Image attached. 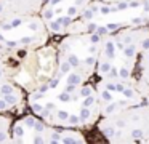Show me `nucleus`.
<instances>
[{"label":"nucleus","instance_id":"obj_2","mask_svg":"<svg viewBox=\"0 0 149 144\" xmlns=\"http://www.w3.org/2000/svg\"><path fill=\"white\" fill-rule=\"evenodd\" d=\"M101 69H103L104 72H107V70H109V64H103V67H101Z\"/></svg>","mask_w":149,"mask_h":144},{"label":"nucleus","instance_id":"obj_1","mask_svg":"<svg viewBox=\"0 0 149 144\" xmlns=\"http://www.w3.org/2000/svg\"><path fill=\"white\" fill-rule=\"evenodd\" d=\"M69 70V64H63V72H68Z\"/></svg>","mask_w":149,"mask_h":144},{"label":"nucleus","instance_id":"obj_3","mask_svg":"<svg viewBox=\"0 0 149 144\" xmlns=\"http://www.w3.org/2000/svg\"><path fill=\"white\" fill-rule=\"evenodd\" d=\"M143 48H149V40L143 42Z\"/></svg>","mask_w":149,"mask_h":144},{"label":"nucleus","instance_id":"obj_4","mask_svg":"<svg viewBox=\"0 0 149 144\" xmlns=\"http://www.w3.org/2000/svg\"><path fill=\"white\" fill-rule=\"evenodd\" d=\"M61 99H63V101H68L69 96H68V95H61Z\"/></svg>","mask_w":149,"mask_h":144}]
</instances>
